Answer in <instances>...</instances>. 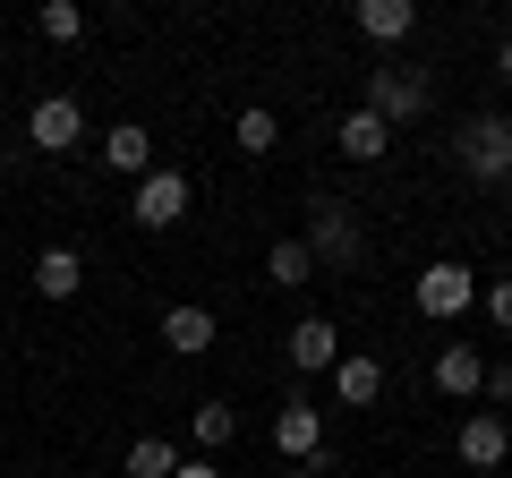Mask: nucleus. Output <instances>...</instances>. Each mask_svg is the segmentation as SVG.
Listing matches in <instances>:
<instances>
[{"instance_id":"1","label":"nucleus","mask_w":512,"mask_h":478,"mask_svg":"<svg viewBox=\"0 0 512 478\" xmlns=\"http://www.w3.org/2000/svg\"><path fill=\"white\" fill-rule=\"evenodd\" d=\"M308 257H316V274H359L367 265V222H359V205L350 197H308Z\"/></svg>"},{"instance_id":"2","label":"nucleus","mask_w":512,"mask_h":478,"mask_svg":"<svg viewBox=\"0 0 512 478\" xmlns=\"http://www.w3.org/2000/svg\"><path fill=\"white\" fill-rule=\"evenodd\" d=\"M453 163L478 188H512V111H470L453 137Z\"/></svg>"},{"instance_id":"3","label":"nucleus","mask_w":512,"mask_h":478,"mask_svg":"<svg viewBox=\"0 0 512 478\" xmlns=\"http://www.w3.org/2000/svg\"><path fill=\"white\" fill-rule=\"evenodd\" d=\"M478 291H487V282H478L470 265L436 257V265H419V282H410V308L436 316V325H453V316H470V308H478Z\"/></svg>"},{"instance_id":"4","label":"nucleus","mask_w":512,"mask_h":478,"mask_svg":"<svg viewBox=\"0 0 512 478\" xmlns=\"http://www.w3.org/2000/svg\"><path fill=\"white\" fill-rule=\"evenodd\" d=\"M427 103H436V86H427L419 69H367V111H376L384 129H410V120H427Z\"/></svg>"},{"instance_id":"5","label":"nucleus","mask_w":512,"mask_h":478,"mask_svg":"<svg viewBox=\"0 0 512 478\" xmlns=\"http://www.w3.org/2000/svg\"><path fill=\"white\" fill-rule=\"evenodd\" d=\"M26 146L52 154V163L77 154V146H86V103H77V94H43V103L26 111Z\"/></svg>"},{"instance_id":"6","label":"nucleus","mask_w":512,"mask_h":478,"mask_svg":"<svg viewBox=\"0 0 512 478\" xmlns=\"http://www.w3.org/2000/svg\"><path fill=\"white\" fill-rule=\"evenodd\" d=\"M180 214H188V171L154 163L146 180H137V197H128V222H137V231H171Z\"/></svg>"},{"instance_id":"7","label":"nucleus","mask_w":512,"mask_h":478,"mask_svg":"<svg viewBox=\"0 0 512 478\" xmlns=\"http://www.w3.org/2000/svg\"><path fill=\"white\" fill-rule=\"evenodd\" d=\"M282 359H291L299 376H333V368H342V333H333V316H299L291 342H282Z\"/></svg>"},{"instance_id":"8","label":"nucleus","mask_w":512,"mask_h":478,"mask_svg":"<svg viewBox=\"0 0 512 478\" xmlns=\"http://www.w3.org/2000/svg\"><path fill=\"white\" fill-rule=\"evenodd\" d=\"M453 453H461V470H495V461L512 453V419L504 410H470L461 436H453Z\"/></svg>"},{"instance_id":"9","label":"nucleus","mask_w":512,"mask_h":478,"mask_svg":"<svg viewBox=\"0 0 512 478\" xmlns=\"http://www.w3.org/2000/svg\"><path fill=\"white\" fill-rule=\"evenodd\" d=\"M274 444L291 461H325V410H316L308 393H291V402L274 410Z\"/></svg>"},{"instance_id":"10","label":"nucleus","mask_w":512,"mask_h":478,"mask_svg":"<svg viewBox=\"0 0 512 478\" xmlns=\"http://www.w3.org/2000/svg\"><path fill=\"white\" fill-rule=\"evenodd\" d=\"M103 171H120V180H146V171H154V129H137V120H111V129H103Z\"/></svg>"},{"instance_id":"11","label":"nucleus","mask_w":512,"mask_h":478,"mask_svg":"<svg viewBox=\"0 0 512 478\" xmlns=\"http://www.w3.org/2000/svg\"><path fill=\"white\" fill-rule=\"evenodd\" d=\"M214 308H197V299H180V308H163V350H180V359H205L214 350Z\"/></svg>"},{"instance_id":"12","label":"nucleus","mask_w":512,"mask_h":478,"mask_svg":"<svg viewBox=\"0 0 512 478\" xmlns=\"http://www.w3.org/2000/svg\"><path fill=\"white\" fill-rule=\"evenodd\" d=\"M333 146H342V163H384V154H393V129H384L376 111H342V129H333Z\"/></svg>"},{"instance_id":"13","label":"nucleus","mask_w":512,"mask_h":478,"mask_svg":"<svg viewBox=\"0 0 512 478\" xmlns=\"http://www.w3.org/2000/svg\"><path fill=\"white\" fill-rule=\"evenodd\" d=\"M436 393H453V402H478V393H487V359H478L470 342H444V350H436Z\"/></svg>"},{"instance_id":"14","label":"nucleus","mask_w":512,"mask_h":478,"mask_svg":"<svg viewBox=\"0 0 512 478\" xmlns=\"http://www.w3.org/2000/svg\"><path fill=\"white\" fill-rule=\"evenodd\" d=\"M350 26H359L367 43H410L419 9H410V0H359V9H350Z\"/></svg>"},{"instance_id":"15","label":"nucleus","mask_w":512,"mask_h":478,"mask_svg":"<svg viewBox=\"0 0 512 478\" xmlns=\"http://www.w3.org/2000/svg\"><path fill=\"white\" fill-rule=\"evenodd\" d=\"M333 393H342L350 410H367L384 393V359H367V350H342V368H333Z\"/></svg>"},{"instance_id":"16","label":"nucleus","mask_w":512,"mask_h":478,"mask_svg":"<svg viewBox=\"0 0 512 478\" xmlns=\"http://www.w3.org/2000/svg\"><path fill=\"white\" fill-rule=\"evenodd\" d=\"M35 291L43 299H77L86 291V257H77V248H43L35 257Z\"/></svg>"},{"instance_id":"17","label":"nucleus","mask_w":512,"mask_h":478,"mask_svg":"<svg viewBox=\"0 0 512 478\" xmlns=\"http://www.w3.org/2000/svg\"><path fill=\"white\" fill-rule=\"evenodd\" d=\"M265 282H274V291H308V282H316L308 239H274V248H265Z\"/></svg>"},{"instance_id":"18","label":"nucleus","mask_w":512,"mask_h":478,"mask_svg":"<svg viewBox=\"0 0 512 478\" xmlns=\"http://www.w3.org/2000/svg\"><path fill=\"white\" fill-rule=\"evenodd\" d=\"M171 470H180V444H163V436H137L120 461V478H171Z\"/></svg>"},{"instance_id":"19","label":"nucleus","mask_w":512,"mask_h":478,"mask_svg":"<svg viewBox=\"0 0 512 478\" xmlns=\"http://www.w3.org/2000/svg\"><path fill=\"white\" fill-rule=\"evenodd\" d=\"M188 436H197L205 453H222V444L239 436V410H231V402H197V419H188Z\"/></svg>"},{"instance_id":"20","label":"nucleus","mask_w":512,"mask_h":478,"mask_svg":"<svg viewBox=\"0 0 512 478\" xmlns=\"http://www.w3.org/2000/svg\"><path fill=\"white\" fill-rule=\"evenodd\" d=\"M239 154H274L282 146V120H274V111H265V103H248V111H239Z\"/></svg>"},{"instance_id":"21","label":"nucleus","mask_w":512,"mask_h":478,"mask_svg":"<svg viewBox=\"0 0 512 478\" xmlns=\"http://www.w3.org/2000/svg\"><path fill=\"white\" fill-rule=\"evenodd\" d=\"M35 35L43 43H77V35H86V9H77V0H43V9H35Z\"/></svg>"},{"instance_id":"22","label":"nucleus","mask_w":512,"mask_h":478,"mask_svg":"<svg viewBox=\"0 0 512 478\" xmlns=\"http://www.w3.org/2000/svg\"><path fill=\"white\" fill-rule=\"evenodd\" d=\"M478 299H487V316H495V325L512 333V274H495V282H487V291H478Z\"/></svg>"},{"instance_id":"23","label":"nucleus","mask_w":512,"mask_h":478,"mask_svg":"<svg viewBox=\"0 0 512 478\" xmlns=\"http://www.w3.org/2000/svg\"><path fill=\"white\" fill-rule=\"evenodd\" d=\"M487 402L512 410V359H495V368H487Z\"/></svg>"},{"instance_id":"24","label":"nucleus","mask_w":512,"mask_h":478,"mask_svg":"<svg viewBox=\"0 0 512 478\" xmlns=\"http://www.w3.org/2000/svg\"><path fill=\"white\" fill-rule=\"evenodd\" d=\"M171 478H222V470H214V461L197 453V461H180V470H171Z\"/></svg>"},{"instance_id":"25","label":"nucleus","mask_w":512,"mask_h":478,"mask_svg":"<svg viewBox=\"0 0 512 478\" xmlns=\"http://www.w3.org/2000/svg\"><path fill=\"white\" fill-rule=\"evenodd\" d=\"M495 69H504V86H512V26H504V43H495Z\"/></svg>"},{"instance_id":"26","label":"nucleus","mask_w":512,"mask_h":478,"mask_svg":"<svg viewBox=\"0 0 512 478\" xmlns=\"http://www.w3.org/2000/svg\"><path fill=\"white\" fill-rule=\"evenodd\" d=\"M291 478H325V461H291Z\"/></svg>"}]
</instances>
